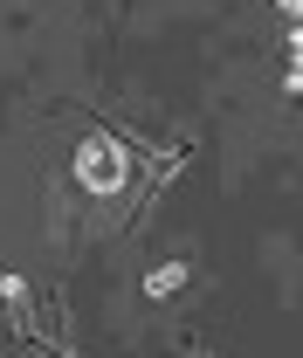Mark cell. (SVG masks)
<instances>
[{
  "label": "cell",
  "instance_id": "cell-1",
  "mask_svg": "<svg viewBox=\"0 0 303 358\" xmlns=\"http://www.w3.org/2000/svg\"><path fill=\"white\" fill-rule=\"evenodd\" d=\"M125 179H131V159H125V145L111 131H90L83 145H76V186H83V193L111 200V193H125Z\"/></svg>",
  "mask_w": 303,
  "mask_h": 358
},
{
  "label": "cell",
  "instance_id": "cell-4",
  "mask_svg": "<svg viewBox=\"0 0 303 358\" xmlns=\"http://www.w3.org/2000/svg\"><path fill=\"white\" fill-rule=\"evenodd\" d=\"M290 69H303V21H290Z\"/></svg>",
  "mask_w": 303,
  "mask_h": 358
},
{
  "label": "cell",
  "instance_id": "cell-2",
  "mask_svg": "<svg viewBox=\"0 0 303 358\" xmlns=\"http://www.w3.org/2000/svg\"><path fill=\"white\" fill-rule=\"evenodd\" d=\"M179 282H186V262H159L152 275H145V289H152V296H173Z\"/></svg>",
  "mask_w": 303,
  "mask_h": 358
},
{
  "label": "cell",
  "instance_id": "cell-3",
  "mask_svg": "<svg viewBox=\"0 0 303 358\" xmlns=\"http://www.w3.org/2000/svg\"><path fill=\"white\" fill-rule=\"evenodd\" d=\"M0 296H7V303L21 310V303H28V282H21V275H0Z\"/></svg>",
  "mask_w": 303,
  "mask_h": 358
},
{
  "label": "cell",
  "instance_id": "cell-5",
  "mask_svg": "<svg viewBox=\"0 0 303 358\" xmlns=\"http://www.w3.org/2000/svg\"><path fill=\"white\" fill-rule=\"evenodd\" d=\"M276 14H290V21H303V0H276Z\"/></svg>",
  "mask_w": 303,
  "mask_h": 358
},
{
  "label": "cell",
  "instance_id": "cell-6",
  "mask_svg": "<svg viewBox=\"0 0 303 358\" xmlns=\"http://www.w3.org/2000/svg\"><path fill=\"white\" fill-rule=\"evenodd\" d=\"M283 90H290V96H303V69H290V76H283Z\"/></svg>",
  "mask_w": 303,
  "mask_h": 358
}]
</instances>
